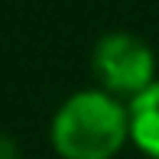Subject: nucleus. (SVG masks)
Listing matches in <instances>:
<instances>
[{"instance_id":"f257e3e1","label":"nucleus","mask_w":159,"mask_h":159,"mask_svg":"<svg viewBox=\"0 0 159 159\" xmlns=\"http://www.w3.org/2000/svg\"><path fill=\"white\" fill-rule=\"evenodd\" d=\"M52 146L62 159H114L130 140V107L107 91H78L52 117Z\"/></svg>"},{"instance_id":"f03ea898","label":"nucleus","mask_w":159,"mask_h":159,"mask_svg":"<svg viewBox=\"0 0 159 159\" xmlns=\"http://www.w3.org/2000/svg\"><path fill=\"white\" fill-rule=\"evenodd\" d=\"M101 91L114 98H140L149 84L156 81V55L143 39L130 33H107L98 39L94 55H91Z\"/></svg>"},{"instance_id":"7ed1b4c3","label":"nucleus","mask_w":159,"mask_h":159,"mask_svg":"<svg viewBox=\"0 0 159 159\" xmlns=\"http://www.w3.org/2000/svg\"><path fill=\"white\" fill-rule=\"evenodd\" d=\"M130 140L143 156L159 159V78L130 101Z\"/></svg>"},{"instance_id":"20e7f679","label":"nucleus","mask_w":159,"mask_h":159,"mask_svg":"<svg viewBox=\"0 0 159 159\" xmlns=\"http://www.w3.org/2000/svg\"><path fill=\"white\" fill-rule=\"evenodd\" d=\"M0 159H20L16 143H13L10 136H3V133H0Z\"/></svg>"}]
</instances>
